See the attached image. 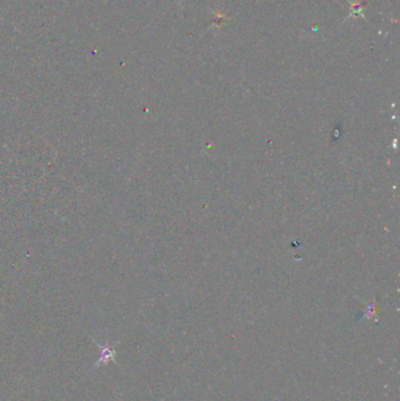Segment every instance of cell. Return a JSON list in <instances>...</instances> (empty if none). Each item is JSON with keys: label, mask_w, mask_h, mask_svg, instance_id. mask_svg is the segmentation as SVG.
I'll return each mask as SVG.
<instances>
[{"label": "cell", "mask_w": 400, "mask_h": 401, "mask_svg": "<svg viewBox=\"0 0 400 401\" xmlns=\"http://www.w3.org/2000/svg\"><path fill=\"white\" fill-rule=\"evenodd\" d=\"M99 347H100V350H101V356H100V359L96 361V364L94 365V367L100 366V364L106 365L110 360L115 361V356H116L115 350H113L112 347L107 345V344H106V345H103V346L99 345Z\"/></svg>", "instance_id": "6da1fadb"}]
</instances>
